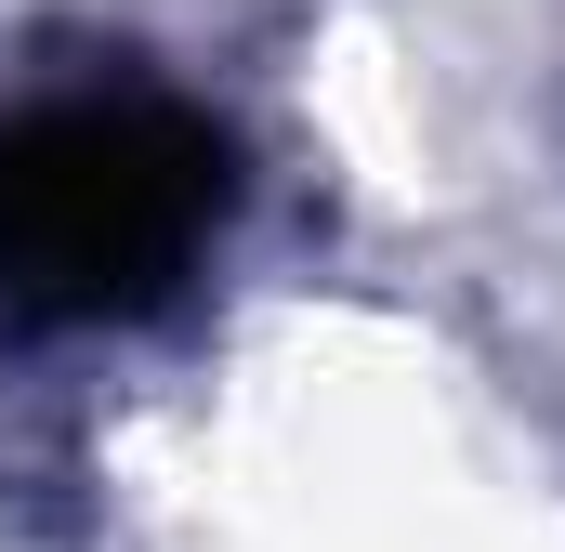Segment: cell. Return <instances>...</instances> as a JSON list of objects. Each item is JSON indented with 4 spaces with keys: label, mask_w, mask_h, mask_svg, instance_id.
<instances>
[{
    "label": "cell",
    "mask_w": 565,
    "mask_h": 552,
    "mask_svg": "<svg viewBox=\"0 0 565 552\" xmlns=\"http://www.w3.org/2000/svg\"><path fill=\"white\" fill-rule=\"evenodd\" d=\"M237 158L158 93H53L0 119V316L106 329L171 302L224 237Z\"/></svg>",
    "instance_id": "1"
}]
</instances>
